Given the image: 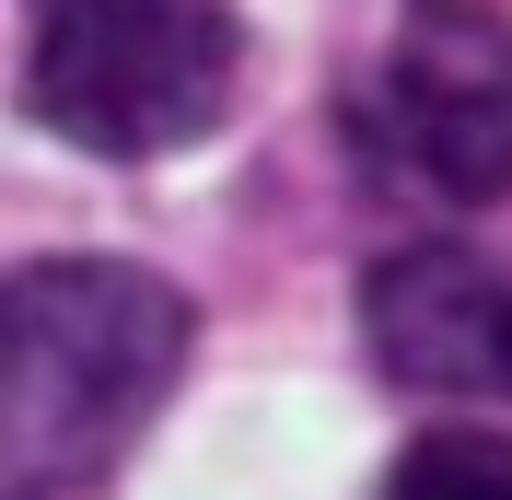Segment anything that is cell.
I'll return each instance as SVG.
<instances>
[{"mask_svg":"<svg viewBox=\"0 0 512 500\" xmlns=\"http://www.w3.org/2000/svg\"><path fill=\"white\" fill-rule=\"evenodd\" d=\"M361 140L419 198H454V210L512 198V12L501 0H396V35L361 82Z\"/></svg>","mask_w":512,"mask_h":500,"instance_id":"3957f363","label":"cell"},{"mask_svg":"<svg viewBox=\"0 0 512 500\" xmlns=\"http://www.w3.org/2000/svg\"><path fill=\"white\" fill-rule=\"evenodd\" d=\"M198 349L187 291L140 256H35L0 280V477L82 489L163 419Z\"/></svg>","mask_w":512,"mask_h":500,"instance_id":"6da1fadb","label":"cell"},{"mask_svg":"<svg viewBox=\"0 0 512 500\" xmlns=\"http://www.w3.org/2000/svg\"><path fill=\"white\" fill-rule=\"evenodd\" d=\"M0 500H35V489H12V477H0Z\"/></svg>","mask_w":512,"mask_h":500,"instance_id":"8992f818","label":"cell"},{"mask_svg":"<svg viewBox=\"0 0 512 500\" xmlns=\"http://www.w3.org/2000/svg\"><path fill=\"white\" fill-rule=\"evenodd\" d=\"M361 338L419 396L512 407V280L478 245H396L361 280Z\"/></svg>","mask_w":512,"mask_h":500,"instance_id":"277c9868","label":"cell"},{"mask_svg":"<svg viewBox=\"0 0 512 500\" xmlns=\"http://www.w3.org/2000/svg\"><path fill=\"white\" fill-rule=\"evenodd\" d=\"M245 24L233 0H35L24 35V105L70 152L152 163L233 117Z\"/></svg>","mask_w":512,"mask_h":500,"instance_id":"7a4b0ae2","label":"cell"},{"mask_svg":"<svg viewBox=\"0 0 512 500\" xmlns=\"http://www.w3.org/2000/svg\"><path fill=\"white\" fill-rule=\"evenodd\" d=\"M384 500H512V442L501 431H419L384 477Z\"/></svg>","mask_w":512,"mask_h":500,"instance_id":"5b68a950","label":"cell"}]
</instances>
